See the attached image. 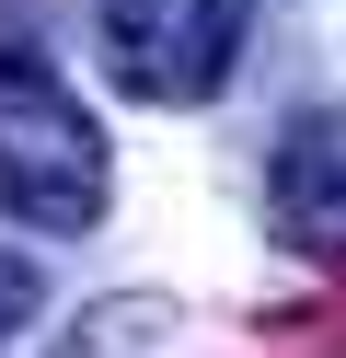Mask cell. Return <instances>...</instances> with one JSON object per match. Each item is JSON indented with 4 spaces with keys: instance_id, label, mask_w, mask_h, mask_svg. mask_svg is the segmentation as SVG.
I'll return each instance as SVG.
<instances>
[{
    "instance_id": "1",
    "label": "cell",
    "mask_w": 346,
    "mask_h": 358,
    "mask_svg": "<svg viewBox=\"0 0 346 358\" xmlns=\"http://www.w3.org/2000/svg\"><path fill=\"white\" fill-rule=\"evenodd\" d=\"M115 196L104 116L46 70L35 47H0V208L23 231H92Z\"/></svg>"
},
{
    "instance_id": "2",
    "label": "cell",
    "mask_w": 346,
    "mask_h": 358,
    "mask_svg": "<svg viewBox=\"0 0 346 358\" xmlns=\"http://www.w3.org/2000/svg\"><path fill=\"white\" fill-rule=\"evenodd\" d=\"M243 35H254V0H104L92 12V58L138 104H219Z\"/></svg>"
},
{
    "instance_id": "3",
    "label": "cell",
    "mask_w": 346,
    "mask_h": 358,
    "mask_svg": "<svg viewBox=\"0 0 346 358\" xmlns=\"http://www.w3.org/2000/svg\"><path fill=\"white\" fill-rule=\"evenodd\" d=\"M266 231L300 266H346V104L289 116V139L266 150Z\"/></svg>"
},
{
    "instance_id": "4",
    "label": "cell",
    "mask_w": 346,
    "mask_h": 358,
    "mask_svg": "<svg viewBox=\"0 0 346 358\" xmlns=\"http://www.w3.org/2000/svg\"><path fill=\"white\" fill-rule=\"evenodd\" d=\"M35 312H46V266H35V255H12V243H0V347H12V335L35 324Z\"/></svg>"
}]
</instances>
